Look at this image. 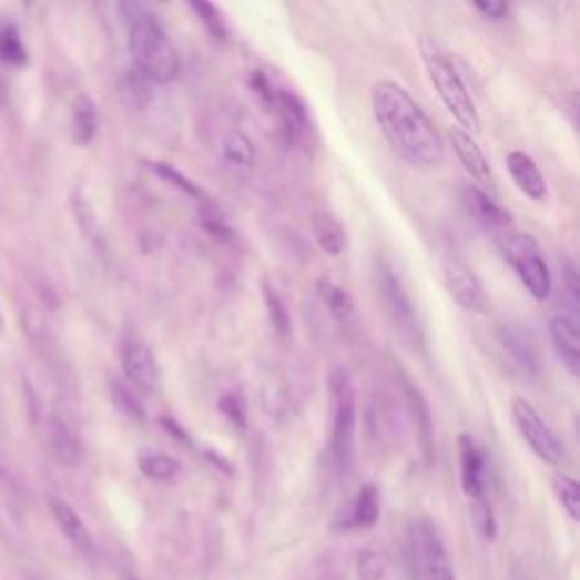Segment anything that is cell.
I'll return each mask as SVG.
<instances>
[{"instance_id":"30","label":"cell","mask_w":580,"mask_h":580,"mask_svg":"<svg viewBox=\"0 0 580 580\" xmlns=\"http://www.w3.org/2000/svg\"><path fill=\"white\" fill-rule=\"evenodd\" d=\"M110 390H112V401L114 406L130 419H136V421H143L145 419V408L141 404V399H136L134 390L125 384H121L119 379H112L110 384Z\"/></svg>"},{"instance_id":"27","label":"cell","mask_w":580,"mask_h":580,"mask_svg":"<svg viewBox=\"0 0 580 580\" xmlns=\"http://www.w3.org/2000/svg\"><path fill=\"white\" fill-rule=\"evenodd\" d=\"M263 299H266L268 318H271L275 334L286 338L291 334V313L286 308V302L282 299V295L268 282H263Z\"/></svg>"},{"instance_id":"42","label":"cell","mask_w":580,"mask_h":580,"mask_svg":"<svg viewBox=\"0 0 580 580\" xmlns=\"http://www.w3.org/2000/svg\"><path fill=\"white\" fill-rule=\"evenodd\" d=\"M130 580H134V578H130Z\"/></svg>"},{"instance_id":"17","label":"cell","mask_w":580,"mask_h":580,"mask_svg":"<svg viewBox=\"0 0 580 580\" xmlns=\"http://www.w3.org/2000/svg\"><path fill=\"white\" fill-rule=\"evenodd\" d=\"M449 141H451V145H454V152H456V156L460 160L462 169H465L474 180L484 182V184L492 182L490 164H488V160H486V154H484L481 145H479L477 141H474L471 134H467V132L460 130V128H451Z\"/></svg>"},{"instance_id":"21","label":"cell","mask_w":580,"mask_h":580,"mask_svg":"<svg viewBox=\"0 0 580 580\" xmlns=\"http://www.w3.org/2000/svg\"><path fill=\"white\" fill-rule=\"evenodd\" d=\"M404 393H406L410 413H413V417H415L421 454H425L427 462H431V458H434V419H431L429 406H427L425 397H421V393H419L408 379L404 381Z\"/></svg>"},{"instance_id":"22","label":"cell","mask_w":580,"mask_h":580,"mask_svg":"<svg viewBox=\"0 0 580 580\" xmlns=\"http://www.w3.org/2000/svg\"><path fill=\"white\" fill-rule=\"evenodd\" d=\"M311 230H313L315 243H318L320 250L329 256H340L343 250L347 247L345 227L338 223L336 216L327 214V211H315L311 218Z\"/></svg>"},{"instance_id":"36","label":"cell","mask_w":580,"mask_h":580,"mask_svg":"<svg viewBox=\"0 0 580 580\" xmlns=\"http://www.w3.org/2000/svg\"><path fill=\"white\" fill-rule=\"evenodd\" d=\"M356 571L360 580H381L386 573V564L379 553L375 551H360L356 560Z\"/></svg>"},{"instance_id":"14","label":"cell","mask_w":580,"mask_h":580,"mask_svg":"<svg viewBox=\"0 0 580 580\" xmlns=\"http://www.w3.org/2000/svg\"><path fill=\"white\" fill-rule=\"evenodd\" d=\"M460 451V486L469 499L486 497V458L481 447L471 436L462 434L458 438Z\"/></svg>"},{"instance_id":"2","label":"cell","mask_w":580,"mask_h":580,"mask_svg":"<svg viewBox=\"0 0 580 580\" xmlns=\"http://www.w3.org/2000/svg\"><path fill=\"white\" fill-rule=\"evenodd\" d=\"M119 10L128 26V43L139 78L154 84L173 82L182 64L156 12L143 3H121Z\"/></svg>"},{"instance_id":"11","label":"cell","mask_w":580,"mask_h":580,"mask_svg":"<svg viewBox=\"0 0 580 580\" xmlns=\"http://www.w3.org/2000/svg\"><path fill=\"white\" fill-rule=\"evenodd\" d=\"M121 363L123 375L134 390L150 395L160 386V365H156L152 349L141 338H125L121 347Z\"/></svg>"},{"instance_id":"13","label":"cell","mask_w":580,"mask_h":580,"mask_svg":"<svg viewBox=\"0 0 580 580\" xmlns=\"http://www.w3.org/2000/svg\"><path fill=\"white\" fill-rule=\"evenodd\" d=\"M549 338L553 343V349L560 358V363L567 367L571 377H578L580 367V334H578V320L571 318L569 313H556L549 320Z\"/></svg>"},{"instance_id":"6","label":"cell","mask_w":580,"mask_h":580,"mask_svg":"<svg viewBox=\"0 0 580 580\" xmlns=\"http://www.w3.org/2000/svg\"><path fill=\"white\" fill-rule=\"evenodd\" d=\"M375 275H377L379 297L386 306V315H388L395 334L406 343V347L419 349L421 345H425V334H421L415 306H413L401 279L395 275V271L388 266L386 261H377Z\"/></svg>"},{"instance_id":"29","label":"cell","mask_w":580,"mask_h":580,"mask_svg":"<svg viewBox=\"0 0 580 580\" xmlns=\"http://www.w3.org/2000/svg\"><path fill=\"white\" fill-rule=\"evenodd\" d=\"M553 495L560 501V506L564 508V512L578 521L580 519V486L576 479H571L569 474H556L553 481Z\"/></svg>"},{"instance_id":"16","label":"cell","mask_w":580,"mask_h":580,"mask_svg":"<svg viewBox=\"0 0 580 580\" xmlns=\"http://www.w3.org/2000/svg\"><path fill=\"white\" fill-rule=\"evenodd\" d=\"M273 112L279 119L282 134L286 139V143H297L299 139H304V134L308 132V125H311L308 123V110L293 91L277 87Z\"/></svg>"},{"instance_id":"15","label":"cell","mask_w":580,"mask_h":580,"mask_svg":"<svg viewBox=\"0 0 580 580\" xmlns=\"http://www.w3.org/2000/svg\"><path fill=\"white\" fill-rule=\"evenodd\" d=\"M506 166H508V173L515 182V186L526 195V197H531L536 202H542L549 193L547 189V180L545 175L540 173L538 164L533 162V156L531 154H526L521 150H512L508 152L506 156Z\"/></svg>"},{"instance_id":"26","label":"cell","mask_w":580,"mask_h":580,"mask_svg":"<svg viewBox=\"0 0 580 580\" xmlns=\"http://www.w3.org/2000/svg\"><path fill=\"white\" fill-rule=\"evenodd\" d=\"M95 132H98L95 104L87 95H80L73 108V136L80 145H87L93 141Z\"/></svg>"},{"instance_id":"9","label":"cell","mask_w":580,"mask_h":580,"mask_svg":"<svg viewBox=\"0 0 580 580\" xmlns=\"http://www.w3.org/2000/svg\"><path fill=\"white\" fill-rule=\"evenodd\" d=\"M413 551L421 569V580H456L445 542L431 521L421 519L415 523Z\"/></svg>"},{"instance_id":"25","label":"cell","mask_w":580,"mask_h":580,"mask_svg":"<svg viewBox=\"0 0 580 580\" xmlns=\"http://www.w3.org/2000/svg\"><path fill=\"white\" fill-rule=\"evenodd\" d=\"M221 154H223V160L234 166V169H252L254 166V145L250 141L247 134H243L241 130H232L227 132V136L223 139L221 143Z\"/></svg>"},{"instance_id":"33","label":"cell","mask_w":580,"mask_h":580,"mask_svg":"<svg viewBox=\"0 0 580 580\" xmlns=\"http://www.w3.org/2000/svg\"><path fill=\"white\" fill-rule=\"evenodd\" d=\"M471 521L474 526H477V531L492 540L497 536V521H495V512H492V506L486 497L481 499H471Z\"/></svg>"},{"instance_id":"28","label":"cell","mask_w":580,"mask_h":580,"mask_svg":"<svg viewBox=\"0 0 580 580\" xmlns=\"http://www.w3.org/2000/svg\"><path fill=\"white\" fill-rule=\"evenodd\" d=\"M150 169L154 171V175H160L164 182L173 184V186L180 189L184 195L193 197L200 206H202V204H208L206 193H204L195 182H191L186 175H182L177 169H173V166H169V164H164V162H150Z\"/></svg>"},{"instance_id":"3","label":"cell","mask_w":580,"mask_h":580,"mask_svg":"<svg viewBox=\"0 0 580 580\" xmlns=\"http://www.w3.org/2000/svg\"><path fill=\"white\" fill-rule=\"evenodd\" d=\"M421 60H425L427 75L438 91L447 112L458 121L460 130L467 134L481 130V119L477 112L460 73L456 71L454 62L447 58V52L440 50L434 41H421Z\"/></svg>"},{"instance_id":"12","label":"cell","mask_w":580,"mask_h":580,"mask_svg":"<svg viewBox=\"0 0 580 580\" xmlns=\"http://www.w3.org/2000/svg\"><path fill=\"white\" fill-rule=\"evenodd\" d=\"M460 204L465 208V214L474 221L479 223L486 230H495V232H503L510 227V214L499 206L484 189H479L477 184H465L460 189Z\"/></svg>"},{"instance_id":"20","label":"cell","mask_w":580,"mask_h":580,"mask_svg":"<svg viewBox=\"0 0 580 580\" xmlns=\"http://www.w3.org/2000/svg\"><path fill=\"white\" fill-rule=\"evenodd\" d=\"M379 490L375 486H363L349 506L347 515L343 517V529H370L379 519Z\"/></svg>"},{"instance_id":"1","label":"cell","mask_w":580,"mask_h":580,"mask_svg":"<svg viewBox=\"0 0 580 580\" xmlns=\"http://www.w3.org/2000/svg\"><path fill=\"white\" fill-rule=\"evenodd\" d=\"M373 114L390 147L415 169H436L445 162V143L417 100L397 82L381 80L370 91Z\"/></svg>"},{"instance_id":"10","label":"cell","mask_w":580,"mask_h":580,"mask_svg":"<svg viewBox=\"0 0 580 580\" xmlns=\"http://www.w3.org/2000/svg\"><path fill=\"white\" fill-rule=\"evenodd\" d=\"M445 286L449 291V295L469 313H477V315H488L492 308L490 295L486 293L484 282L479 279V275L474 273L465 261L460 258H447L445 261Z\"/></svg>"},{"instance_id":"32","label":"cell","mask_w":580,"mask_h":580,"mask_svg":"<svg viewBox=\"0 0 580 580\" xmlns=\"http://www.w3.org/2000/svg\"><path fill=\"white\" fill-rule=\"evenodd\" d=\"M191 10L200 17V21L204 23V28L211 32V37L214 39H221L225 41L230 37V30L225 26V19L221 14V10L216 6H208V3H200V0H193L191 3Z\"/></svg>"},{"instance_id":"37","label":"cell","mask_w":580,"mask_h":580,"mask_svg":"<svg viewBox=\"0 0 580 580\" xmlns=\"http://www.w3.org/2000/svg\"><path fill=\"white\" fill-rule=\"evenodd\" d=\"M560 275H562V284L567 288V295L569 299L573 302V306H578L580 302V284H578V268H576V263L564 258L560 261Z\"/></svg>"},{"instance_id":"40","label":"cell","mask_w":580,"mask_h":580,"mask_svg":"<svg viewBox=\"0 0 580 580\" xmlns=\"http://www.w3.org/2000/svg\"><path fill=\"white\" fill-rule=\"evenodd\" d=\"M323 580H343V578H338V576H325Z\"/></svg>"},{"instance_id":"39","label":"cell","mask_w":580,"mask_h":580,"mask_svg":"<svg viewBox=\"0 0 580 580\" xmlns=\"http://www.w3.org/2000/svg\"><path fill=\"white\" fill-rule=\"evenodd\" d=\"M162 427H166L171 434H173V438L175 440H180V442H186L189 440V436H186V431L177 425V421L175 419H171V417H166V419H162Z\"/></svg>"},{"instance_id":"24","label":"cell","mask_w":580,"mask_h":580,"mask_svg":"<svg viewBox=\"0 0 580 580\" xmlns=\"http://www.w3.org/2000/svg\"><path fill=\"white\" fill-rule=\"evenodd\" d=\"M136 465L143 477H147L152 481H173L182 471L180 462L173 456L162 454V451H150V449L139 454Z\"/></svg>"},{"instance_id":"8","label":"cell","mask_w":580,"mask_h":580,"mask_svg":"<svg viewBox=\"0 0 580 580\" xmlns=\"http://www.w3.org/2000/svg\"><path fill=\"white\" fill-rule=\"evenodd\" d=\"M499 345L503 358L508 360L510 373L526 379L536 381L542 375V356L538 343L529 329L521 325H503L499 329Z\"/></svg>"},{"instance_id":"19","label":"cell","mask_w":580,"mask_h":580,"mask_svg":"<svg viewBox=\"0 0 580 580\" xmlns=\"http://www.w3.org/2000/svg\"><path fill=\"white\" fill-rule=\"evenodd\" d=\"M50 510L52 517H55L60 531L64 533V538L82 553V556H91L93 553V540L91 533L84 526L82 517L73 510V506H69L64 499L60 497H50Z\"/></svg>"},{"instance_id":"4","label":"cell","mask_w":580,"mask_h":580,"mask_svg":"<svg viewBox=\"0 0 580 580\" xmlns=\"http://www.w3.org/2000/svg\"><path fill=\"white\" fill-rule=\"evenodd\" d=\"M329 410L332 438L329 458L338 474H349L356 451V390L345 367H336L329 375Z\"/></svg>"},{"instance_id":"5","label":"cell","mask_w":580,"mask_h":580,"mask_svg":"<svg viewBox=\"0 0 580 580\" xmlns=\"http://www.w3.org/2000/svg\"><path fill=\"white\" fill-rule=\"evenodd\" d=\"M497 245L503 258L515 268L519 282L536 299H547L551 295V273L542 250L529 234H519L512 230H503L497 236Z\"/></svg>"},{"instance_id":"34","label":"cell","mask_w":580,"mask_h":580,"mask_svg":"<svg viewBox=\"0 0 580 580\" xmlns=\"http://www.w3.org/2000/svg\"><path fill=\"white\" fill-rule=\"evenodd\" d=\"M218 410L225 415V419L230 421V425L238 431H245L247 427V410H245V404L238 395L234 393H227L218 399Z\"/></svg>"},{"instance_id":"18","label":"cell","mask_w":580,"mask_h":580,"mask_svg":"<svg viewBox=\"0 0 580 580\" xmlns=\"http://www.w3.org/2000/svg\"><path fill=\"white\" fill-rule=\"evenodd\" d=\"M45 440H48V447H50L52 456H55L60 462H64V465L80 462L82 445H80L75 431L69 427V421L62 415L52 413L48 417Z\"/></svg>"},{"instance_id":"38","label":"cell","mask_w":580,"mask_h":580,"mask_svg":"<svg viewBox=\"0 0 580 580\" xmlns=\"http://www.w3.org/2000/svg\"><path fill=\"white\" fill-rule=\"evenodd\" d=\"M474 8H477V12H481L486 19H495V21L506 19V14L510 12V8L506 3H499V0H490V3H474Z\"/></svg>"},{"instance_id":"7","label":"cell","mask_w":580,"mask_h":580,"mask_svg":"<svg viewBox=\"0 0 580 580\" xmlns=\"http://www.w3.org/2000/svg\"><path fill=\"white\" fill-rule=\"evenodd\" d=\"M510 408H512L515 425H517L521 438L526 440V445L533 449V454L540 460H545L549 465H558L564 458V445L551 431V427L542 419V415L521 397H515Z\"/></svg>"},{"instance_id":"31","label":"cell","mask_w":580,"mask_h":580,"mask_svg":"<svg viewBox=\"0 0 580 580\" xmlns=\"http://www.w3.org/2000/svg\"><path fill=\"white\" fill-rule=\"evenodd\" d=\"M0 58L10 64H23L28 60L26 45L17 32V28L10 23L0 28Z\"/></svg>"},{"instance_id":"23","label":"cell","mask_w":580,"mask_h":580,"mask_svg":"<svg viewBox=\"0 0 580 580\" xmlns=\"http://www.w3.org/2000/svg\"><path fill=\"white\" fill-rule=\"evenodd\" d=\"M318 295L323 299V304L327 306V311L332 313V318L338 323H349L354 318V299L352 295L338 286L336 282L323 277L318 279Z\"/></svg>"},{"instance_id":"35","label":"cell","mask_w":580,"mask_h":580,"mask_svg":"<svg viewBox=\"0 0 580 580\" xmlns=\"http://www.w3.org/2000/svg\"><path fill=\"white\" fill-rule=\"evenodd\" d=\"M200 223L214 238H221V241L232 238V230L225 225V221L218 216V211L214 208V204H211V202L200 206Z\"/></svg>"},{"instance_id":"41","label":"cell","mask_w":580,"mask_h":580,"mask_svg":"<svg viewBox=\"0 0 580 580\" xmlns=\"http://www.w3.org/2000/svg\"><path fill=\"white\" fill-rule=\"evenodd\" d=\"M0 334H3V315H0Z\"/></svg>"}]
</instances>
